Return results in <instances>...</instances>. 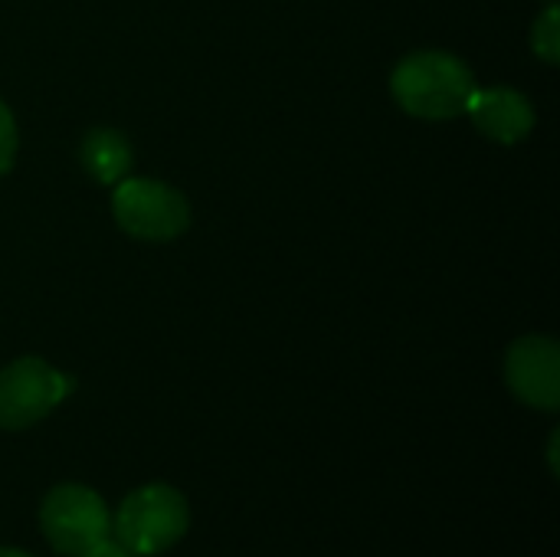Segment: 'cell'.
<instances>
[{"label":"cell","mask_w":560,"mask_h":557,"mask_svg":"<svg viewBox=\"0 0 560 557\" xmlns=\"http://www.w3.org/2000/svg\"><path fill=\"white\" fill-rule=\"evenodd\" d=\"M476 89L479 85L472 69L446 49H417L404 56L390 76L394 102L407 115L427 121L466 115V105Z\"/></svg>","instance_id":"6da1fadb"},{"label":"cell","mask_w":560,"mask_h":557,"mask_svg":"<svg viewBox=\"0 0 560 557\" xmlns=\"http://www.w3.org/2000/svg\"><path fill=\"white\" fill-rule=\"evenodd\" d=\"M190 525L187 499L164 483L141 486L125 496V502L115 512L112 535L121 548L131 555L151 557L174 548Z\"/></svg>","instance_id":"7a4b0ae2"},{"label":"cell","mask_w":560,"mask_h":557,"mask_svg":"<svg viewBox=\"0 0 560 557\" xmlns=\"http://www.w3.org/2000/svg\"><path fill=\"white\" fill-rule=\"evenodd\" d=\"M39 529L59 555L92 557L112 542V512L89 486L62 483L46 492Z\"/></svg>","instance_id":"3957f363"},{"label":"cell","mask_w":560,"mask_h":557,"mask_svg":"<svg viewBox=\"0 0 560 557\" xmlns=\"http://www.w3.org/2000/svg\"><path fill=\"white\" fill-rule=\"evenodd\" d=\"M112 217L135 240L167 243V240H177L190 227V204L177 187L164 181L125 177L115 184Z\"/></svg>","instance_id":"277c9868"},{"label":"cell","mask_w":560,"mask_h":557,"mask_svg":"<svg viewBox=\"0 0 560 557\" xmlns=\"http://www.w3.org/2000/svg\"><path fill=\"white\" fill-rule=\"evenodd\" d=\"M72 391V378L43 358H16L0 371V430H26L46 420Z\"/></svg>","instance_id":"5b68a950"},{"label":"cell","mask_w":560,"mask_h":557,"mask_svg":"<svg viewBox=\"0 0 560 557\" xmlns=\"http://www.w3.org/2000/svg\"><path fill=\"white\" fill-rule=\"evenodd\" d=\"M505 384L512 394L535 407L555 414L560 407V345L548 335H525L505 355Z\"/></svg>","instance_id":"8992f818"},{"label":"cell","mask_w":560,"mask_h":557,"mask_svg":"<svg viewBox=\"0 0 560 557\" xmlns=\"http://www.w3.org/2000/svg\"><path fill=\"white\" fill-rule=\"evenodd\" d=\"M466 115L472 118V125L499 141V144H518L532 135L535 128V105L525 92L509 89V85H492V89H476Z\"/></svg>","instance_id":"52a82bcc"},{"label":"cell","mask_w":560,"mask_h":557,"mask_svg":"<svg viewBox=\"0 0 560 557\" xmlns=\"http://www.w3.org/2000/svg\"><path fill=\"white\" fill-rule=\"evenodd\" d=\"M79 161L85 174H92V181L115 187L118 181L128 177L135 164V151H131V141L118 128H92L85 131L79 144Z\"/></svg>","instance_id":"ba28073f"},{"label":"cell","mask_w":560,"mask_h":557,"mask_svg":"<svg viewBox=\"0 0 560 557\" xmlns=\"http://www.w3.org/2000/svg\"><path fill=\"white\" fill-rule=\"evenodd\" d=\"M532 49H535V56H541V59L551 62V66H558L560 62L558 3H548V7L538 13V20H535V26H532Z\"/></svg>","instance_id":"9c48e42d"},{"label":"cell","mask_w":560,"mask_h":557,"mask_svg":"<svg viewBox=\"0 0 560 557\" xmlns=\"http://www.w3.org/2000/svg\"><path fill=\"white\" fill-rule=\"evenodd\" d=\"M16 144H20L16 118H13V112L7 108V102L0 98V177L13 167V161H16Z\"/></svg>","instance_id":"30bf717a"},{"label":"cell","mask_w":560,"mask_h":557,"mask_svg":"<svg viewBox=\"0 0 560 557\" xmlns=\"http://www.w3.org/2000/svg\"><path fill=\"white\" fill-rule=\"evenodd\" d=\"M558 443H560V430H555V433H551V443H548V466H551V473H555V476H560Z\"/></svg>","instance_id":"8fae6325"},{"label":"cell","mask_w":560,"mask_h":557,"mask_svg":"<svg viewBox=\"0 0 560 557\" xmlns=\"http://www.w3.org/2000/svg\"><path fill=\"white\" fill-rule=\"evenodd\" d=\"M92 557H138V555H131V552H128V548H121L118 542H108L102 552H95Z\"/></svg>","instance_id":"7c38bea8"},{"label":"cell","mask_w":560,"mask_h":557,"mask_svg":"<svg viewBox=\"0 0 560 557\" xmlns=\"http://www.w3.org/2000/svg\"><path fill=\"white\" fill-rule=\"evenodd\" d=\"M0 557H33V555H26V552H20V548H0Z\"/></svg>","instance_id":"4fadbf2b"}]
</instances>
